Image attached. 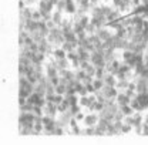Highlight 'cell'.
<instances>
[{"mask_svg": "<svg viewBox=\"0 0 148 145\" xmlns=\"http://www.w3.org/2000/svg\"><path fill=\"white\" fill-rule=\"evenodd\" d=\"M84 117H86V112L83 111V109H80L75 115H74V118L78 121V122H83V120H84Z\"/></svg>", "mask_w": 148, "mask_h": 145, "instance_id": "obj_17", "label": "cell"}, {"mask_svg": "<svg viewBox=\"0 0 148 145\" xmlns=\"http://www.w3.org/2000/svg\"><path fill=\"white\" fill-rule=\"evenodd\" d=\"M26 103H27V98H24V97H18V107L24 105Z\"/></svg>", "mask_w": 148, "mask_h": 145, "instance_id": "obj_24", "label": "cell"}, {"mask_svg": "<svg viewBox=\"0 0 148 145\" xmlns=\"http://www.w3.org/2000/svg\"><path fill=\"white\" fill-rule=\"evenodd\" d=\"M77 94H78L80 97H86V95H88L90 92H88V90H87V87H86V85H83V87L78 90V92H77Z\"/></svg>", "mask_w": 148, "mask_h": 145, "instance_id": "obj_21", "label": "cell"}, {"mask_svg": "<svg viewBox=\"0 0 148 145\" xmlns=\"http://www.w3.org/2000/svg\"><path fill=\"white\" fill-rule=\"evenodd\" d=\"M132 125H130V124H124L123 122V127H121V134H128V132H131L132 131Z\"/></svg>", "mask_w": 148, "mask_h": 145, "instance_id": "obj_15", "label": "cell"}, {"mask_svg": "<svg viewBox=\"0 0 148 145\" xmlns=\"http://www.w3.org/2000/svg\"><path fill=\"white\" fill-rule=\"evenodd\" d=\"M34 92L38 94L40 97H46V94H47V85H44V84H37L34 85Z\"/></svg>", "mask_w": 148, "mask_h": 145, "instance_id": "obj_5", "label": "cell"}, {"mask_svg": "<svg viewBox=\"0 0 148 145\" xmlns=\"http://www.w3.org/2000/svg\"><path fill=\"white\" fill-rule=\"evenodd\" d=\"M67 92V85H63V84H58L56 87V94H60V95H66Z\"/></svg>", "mask_w": 148, "mask_h": 145, "instance_id": "obj_14", "label": "cell"}, {"mask_svg": "<svg viewBox=\"0 0 148 145\" xmlns=\"http://www.w3.org/2000/svg\"><path fill=\"white\" fill-rule=\"evenodd\" d=\"M51 55H54L56 60H60V58H66V57H67V53H66L61 47H58V49H54V51H53Z\"/></svg>", "mask_w": 148, "mask_h": 145, "instance_id": "obj_7", "label": "cell"}, {"mask_svg": "<svg viewBox=\"0 0 148 145\" xmlns=\"http://www.w3.org/2000/svg\"><path fill=\"white\" fill-rule=\"evenodd\" d=\"M131 6H132V9L141 6V0H131Z\"/></svg>", "mask_w": 148, "mask_h": 145, "instance_id": "obj_25", "label": "cell"}, {"mask_svg": "<svg viewBox=\"0 0 148 145\" xmlns=\"http://www.w3.org/2000/svg\"><path fill=\"white\" fill-rule=\"evenodd\" d=\"M67 1L69 0H60L58 3H57V6H56V10H60V12H66V7H67Z\"/></svg>", "mask_w": 148, "mask_h": 145, "instance_id": "obj_13", "label": "cell"}, {"mask_svg": "<svg viewBox=\"0 0 148 145\" xmlns=\"http://www.w3.org/2000/svg\"><path fill=\"white\" fill-rule=\"evenodd\" d=\"M98 112H87L84 120H83V125L84 127H95L98 122Z\"/></svg>", "mask_w": 148, "mask_h": 145, "instance_id": "obj_1", "label": "cell"}, {"mask_svg": "<svg viewBox=\"0 0 148 145\" xmlns=\"http://www.w3.org/2000/svg\"><path fill=\"white\" fill-rule=\"evenodd\" d=\"M27 84H29V78L26 75H20V78H18V87H24Z\"/></svg>", "mask_w": 148, "mask_h": 145, "instance_id": "obj_16", "label": "cell"}, {"mask_svg": "<svg viewBox=\"0 0 148 145\" xmlns=\"http://www.w3.org/2000/svg\"><path fill=\"white\" fill-rule=\"evenodd\" d=\"M88 37V33L86 31V30H81L80 33H77V38H78V41H83V40H86Z\"/></svg>", "mask_w": 148, "mask_h": 145, "instance_id": "obj_19", "label": "cell"}, {"mask_svg": "<svg viewBox=\"0 0 148 145\" xmlns=\"http://www.w3.org/2000/svg\"><path fill=\"white\" fill-rule=\"evenodd\" d=\"M92 80H94V77H91V75H88V74H86V77L81 80V83L84 84V85H88V84H91Z\"/></svg>", "mask_w": 148, "mask_h": 145, "instance_id": "obj_20", "label": "cell"}, {"mask_svg": "<svg viewBox=\"0 0 148 145\" xmlns=\"http://www.w3.org/2000/svg\"><path fill=\"white\" fill-rule=\"evenodd\" d=\"M61 49H63L66 53H70V51H74V50H75V46H74L71 41H64L63 46H61Z\"/></svg>", "mask_w": 148, "mask_h": 145, "instance_id": "obj_9", "label": "cell"}, {"mask_svg": "<svg viewBox=\"0 0 148 145\" xmlns=\"http://www.w3.org/2000/svg\"><path fill=\"white\" fill-rule=\"evenodd\" d=\"M86 87H87V90H88V92H90V94H92V92H95V88H94L92 83H91V84H88V85H86Z\"/></svg>", "mask_w": 148, "mask_h": 145, "instance_id": "obj_26", "label": "cell"}, {"mask_svg": "<svg viewBox=\"0 0 148 145\" xmlns=\"http://www.w3.org/2000/svg\"><path fill=\"white\" fill-rule=\"evenodd\" d=\"M32 18L33 20H36V21H38V20H41V12L38 10V9H33V16H32Z\"/></svg>", "mask_w": 148, "mask_h": 145, "instance_id": "obj_18", "label": "cell"}, {"mask_svg": "<svg viewBox=\"0 0 148 145\" xmlns=\"http://www.w3.org/2000/svg\"><path fill=\"white\" fill-rule=\"evenodd\" d=\"M128 84H130V81L128 80H118L117 81V84H115V88L118 91H125L127 88H128Z\"/></svg>", "mask_w": 148, "mask_h": 145, "instance_id": "obj_6", "label": "cell"}, {"mask_svg": "<svg viewBox=\"0 0 148 145\" xmlns=\"http://www.w3.org/2000/svg\"><path fill=\"white\" fill-rule=\"evenodd\" d=\"M63 18H64V16H63V12H60V10H54V12H53V14H51V20L54 21L58 27H60V24H61Z\"/></svg>", "mask_w": 148, "mask_h": 145, "instance_id": "obj_4", "label": "cell"}, {"mask_svg": "<svg viewBox=\"0 0 148 145\" xmlns=\"http://www.w3.org/2000/svg\"><path fill=\"white\" fill-rule=\"evenodd\" d=\"M18 64H24V66H32L33 63H32V60L29 58V57H26L24 54H18Z\"/></svg>", "mask_w": 148, "mask_h": 145, "instance_id": "obj_10", "label": "cell"}, {"mask_svg": "<svg viewBox=\"0 0 148 145\" xmlns=\"http://www.w3.org/2000/svg\"><path fill=\"white\" fill-rule=\"evenodd\" d=\"M120 109L123 111V114L124 115H132L135 111H134V108L130 105V104H127V105H123V107H120Z\"/></svg>", "mask_w": 148, "mask_h": 145, "instance_id": "obj_11", "label": "cell"}, {"mask_svg": "<svg viewBox=\"0 0 148 145\" xmlns=\"http://www.w3.org/2000/svg\"><path fill=\"white\" fill-rule=\"evenodd\" d=\"M90 104H91V101H90L88 95H86V97H80V100H78V105H80L81 108H88Z\"/></svg>", "mask_w": 148, "mask_h": 145, "instance_id": "obj_8", "label": "cell"}, {"mask_svg": "<svg viewBox=\"0 0 148 145\" xmlns=\"http://www.w3.org/2000/svg\"><path fill=\"white\" fill-rule=\"evenodd\" d=\"M115 100H117V104H118L120 107H123V105H127V104H130V101H131V98H130L128 95L125 94V91H120Z\"/></svg>", "mask_w": 148, "mask_h": 145, "instance_id": "obj_2", "label": "cell"}, {"mask_svg": "<svg viewBox=\"0 0 148 145\" xmlns=\"http://www.w3.org/2000/svg\"><path fill=\"white\" fill-rule=\"evenodd\" d=\"M46 24H47V27L51 30V29H54V27H57V24H56L53 20H49V21H46Z\"/></svg>", "mask_w": 148, "mask_h": 145, "instance_id": "obj_23", "label": "cell"}, {"mask_svg": "<svg viewBox=\"0 0 148 145\" xmlns=\"http://www.w3.org/2000/svg\"><path fill=\"white\" fill-rule=\"evenodd\" d=\"M103 3V0H90V4L92 6H97V4H101Z\"/></svg>", "mask_w": 148, "mask_h": 145, "instance_id": "obj_27", "label": "cell"}, {"mask_svg": "<svg viewBox=\"0 0 148 145\" xmlns=\"http://www.w3.org/2000/svg\"><path fill=\"white\" fill-rule=\"evenodd\" d=\"M103 80H104V84L106 85H110V87H115V84H117V77L114 75V74H110V72H107L104 77H103Z\"/></svg>", "mask_w": 148, "mask_h": 145, "instance_id": "obj_3", "label": "cell"}, {"mask_svg": "<svg viewBox=\"0 0 148 145\" xmlns=\"http://www.w3.org/2000/svg\"><path fill=\"white\" fill-rule=\"evenodd\" d=\"M90 20H91V16H90V14H84L83 17L78 20V23H80V24H81V26L86 29V27H87V24H90Z\"/></svg>", "mask_w": 148, "mask_h": 145, "instance_id": "obj_12", "label": "cell"}, {"mask_svg": "<svg viewBox=\"0 0 148 145\" xmlns=\"http://www.w3.org/2000/svg\"><path fill=\"white\" fill-rule=\"evenodd\" d=\"M49 80H50V83H51V84H53L54 87H57V85L60 84V75H54V77H50Z\"/></svg>", "mask_w": 148, "mask_h": 145, "instance_id": "obj_22", "label": "cell"}, {"mask_svg": "<svg viewBox=\"0 0 148 145\" xmlns=\"http://www.w3.org/2000/svg\"><path fill=\"white\" fill-rule=\"evenodd\" d=\"M49 1H50V3L53 4V6H57V3H58L60 0H49Z\"/></svg>", "mask_w": 148, "mask_h": 145, "instance_id": "obj_28", "label": "cell"}]
</instances>
